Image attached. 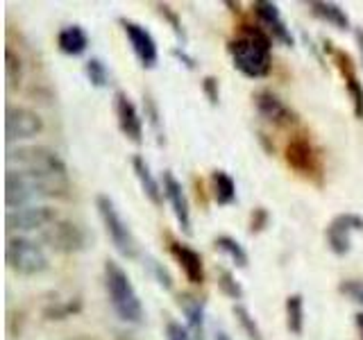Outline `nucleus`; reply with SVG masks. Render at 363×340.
<instances>
[{"instance_id": "34", "label": "nucleus", "mask_w": 363, "mask_h": 340, "mask_svg": "<svg viewBox=\"0 0 363 340\" xmlns=\"http://www.w3.org/2000/svg\"><path fill=\"white\" fill-rule=\"evenodd\" d=\"M338 290L347 295V298L352 302H357L363 306V281H357V279H345V281H340V286Z\"/></svg>"}, {"instance_id": "29", "label": "nucleus", "mask_w": 363, "mask_h": 340, "mask_svg": "<svg viewBox=\"0 0 363 340\" xmlns=\"http://www.w3.org/2000/svg\"><path fill=\"white\" fill-rule=\"evenodd\" d=\"M218 288L225 298H230V300H243V295H245L241 281H238L234 272L227 268H218Z\"/></svg>"}, {"instance_id": "6", "label": "nucleus", "mask_w": 363, "mask_h": 340, "mask_svg": "<svg viewBox=\"0 0 363 340\" xmlns=\"http://www.w3.org/2000/svg\"><path fill=\"white\" fill-rule=\"evenodd\" d=\"M7 166L18 170H32V173H50V175H68L66 162L50 147L43 145H18L7 150Z\"/></svg>"}, {"instance_id": "30", "label": "nucleus", "mask_w": 363, "mask_h": 340, "mask_svg": "<svg viewBox=\"0 0 363 340\" xmlns=\"http://www.w3.org/2000/svg\"><path fill=\"white\" fill-rule=\"evenodd\" d=\"M79 309H82V302H79V300H68L64 304L55 302V304H50L48 309L43 311V315L48 317V320H66V317H71Z\"/></svg>"}, {"instance_id": "38", "label": "nucleus", "mask_w": 363, "mask_h": 340, "mask_svg": "<svg viewBox=\"0 0 363 340\" xmlns=\"http://www.w3.org/2000/svg\"><path fill=\"white\" fill-rule=\"evenodd\" d=\"M170 55H173L179 64H184V66L189 68V71H196V57H191V55L184 50V45H182V48H179V45H175V48L170 50Z\"/></svg>"}, {"instance_id": "35", "label": "nucleus", "mask_w": 363, "mask_h": 340, "mask_svg": "<svg viewBox=\"0 0 363 340\" xmlns=\"http://www.w3.org/2000/svg\"><path fill=\"white\" fill-rule=\"evenodd\" d=\"M202 94L207 96L209 105H218L220 102V86H218V79H216L213 75H207L202 79Z\"/></svg>"}, {"instance_id": "13", "label": "nucleus", "mask_w": 363, "mask_h": 340, "mask_svg": "<svg viewBox=\"0 0 363 340\" xmlns=\"http://www.w3.org/2000/svg\"><path fill=\"white\" fill-rule=\"evenodd\" d=\"M363 232V218L359 213H338L327 227V245L336 256H345L352 249V234Z\"/></svg>"}, {"instance_id": "32", "label": "nucleus", "mask_w": 363, "mask_h": 340, "mask_svg": "<svg viewBox=\"0 0 363 340\" xmlns=\"http://www.w3.org/2000/svg\"><path fill=\"white\" fill-rule=\"evenodd\" d=\"M157 9H159V14H162L168 21V26H170V30L175 32V37L182 39V43H186V32H184V28H182V21L177 16V11L170 5H164V3H159Z\"/></svg>"}, {"instance_id": "39", "label": "nucleus", "mask_w": 363, "mask_h": 340, "mask_svg": "<svg viewBox=\"0 0 363 340\" xmlns=\"http://www.w3.org/2000/svg\"><path fill=\"white\" fill-rule=\"evenodd\" d=\"M357 43H359V52H361V64H363V28L357 30Z\"/></svg>"}, {"instance_id": "27", "label": "nucleus", "mask_w": 363, "mask_h": 340, "mask_svg": "<svg viewBox=\"0 0 363 340\" xmlns=\"http://www.w3.org/2000/svg\"><path fill=\"white\" fill-rule=\"evenodd\" d=\"M84 73H86V79L91 82V86L96 89H105L109 84V68L107 64L100 60V57H91V60L84 64Z\"/></svg>"}, {"instance_id": "9", "label": "nucleus", "mask_w": 363, "mask_h": 340, "mask_svg": "<svg viewBox=\"0 0 363 340\" xmlns=\"http://www.w3.org/2000/svg\"><path fill=\"white\" fill-rule=\"evenodd\" d=\"M41 132H43V118L37 111H32L30 107H21V105L7 107V113H5L7 143L30 141L34 136H39Z\"/></svg>"}, {"instance_id": "31", "label": "nucleus", "mask_w": 363, "mask_h": 340, "mask_svg": "<svg viewBox=\"0 0 363 340\" xmlns=\"http://www.w3.org/2000/svg\"><path fill=\"white\" fill-rule=\"evenodd\" d=\"M145 266H147V270H150V275L155 277V281L162 286L164 290H173V275L168 272V268L162 264V261H157L155 256H147L145 259Z\"/></svg>"}, {"instance_id": "2", "label": "nucleus", "mask_w": 363, "mask_h": 340, "mask_svg": "<svg viewBox=\"0 0 363 340\" xmlns=\"http://www.w3.org/2000/svg\"><path fill=\"white\" fill-rule=\"evenodd\" d=\"M227 52L238 73L250 79H261L272 66V37L264 28L243 23L236 37L227 41Z\"/></svg>"}, {"instance_id": "40", "label": "nucleus", "mask_w": 363, "mask_h": 340, "mask_svg": "<svg viewBox=\"0 0 363 340\" xmlns=\"http://www.w3.org/2000/svg\"><path fill=\"white\" fill-rule=\"evenodd\" d=\"M354 322H357V327H359V334H361V338H363V311L354 315Z\"/></svg>"}, {"instance_id": "14", "label": "nucleus", "mask_w": 363, "mask_h": 340, "mask_svg": "<svg viewBox=\"0 0 363 340\" xmlns=\"http://www.w3.org/2000/svg\"><path fill=\"white\" fill-rule=\"evenodd\" d=\"M252 100H255V109L259 116L272 123L275 128H289V125L298 123V113H295L277 94H272V91L261 89L252 96Z\"/></svg>"}, {"instance_id": "25", "label": "nucleus", "mask_w": 363, "mask_h": 340, "mask_svg": "<svg viewBox=\"0 0 363 340\" xmlns=\"http://www.w3.org/2000/svg\"><path fill=\"white\" fill-rule=\"evenodd\" d=\"M213 245L220 249L223 254H227L230 256L234 264L238 266V268H247V264H250V256H247V252L243 249V245L236 241V238H232V236H227V234H223V236H218L213 241Z\"/></svg>"}, {"instance_id": "22", "label": "nucleus", "mask_w": 363, "mask_h": 340, "mask_svg": "<svg viewBox=\"0 0 363 340\" xmlns=\"http://www.w3.org/2000/svg\"><path fill=\"white\" fill-rule=\"evenodd\" d=\"M306 7L311 9V14L315 18H320L329 26H334L336 30H350V16L347 11L340 7L338 3H325V0H311V3H306Z\"/></svg>"}, {"instance_id": "18", "label": "nucleus", "mask_w": 363, "mask_h": 340, "mask_svg": "<svg viewBox=\"0 0 363 340\" xmlns=\"http://www.w3.org/2000/svg\"><path fill=\"white\" fill-rule=\"evenodd\" d=\"M168 252L173 254V259L179 264L182 272H184V277L193 283V286H202L204 283V264H202L200 252H196L191 245L179 243L170 236H168Z\"/></svg>"}, {"instance_id": "36", "label": "nucleus", "mask_w": 363, "mask_h": 340, "mask_svg": "<svg viewBox=\"0 0 363 340\" xmlns=\"http://www.w3.org/2000/svg\"><path fill=\"white\" fill-rule=\"evenodd\" d=\"M268 220H270V215L264 207H257L252 211V218H250V232L252 234H259V232H264L266 227H268Z\"/></svg>"}, {"instance_id": "17", "label": "nucleus", "mask_w": 363, "mask_h": 340, "mask_svg": "<svg viewBox=\"0 0 363 340\" xmlns=\"http://www.w3.org/2000/svg\"><path fill=\"white\" fill-rule=\"evenodd\" d=\"M252 9H255L259 23L266 28V32L270 34V37L277 39L279 43L289 45V48H291L295 41H293L291 28L286 26V21L281 18L279 7L275 3H270V0H257V3L252 5Z\"/></svg>"}, {"instance_id": "28", "label": "nucleus", "mask_w": 363, "mask_h": 340, "mask_svg": "<svg viewBox=\"0 0 363 340\" xmlns=\"http://www.w3.org/2000/svg\"><path fill=\"white\" fill-rule=\"evenodd\" d=\"M232 313L236 317V322L241 324V329H243V334L247 336V340H264V334H261L257 320H255L252 313H250L243 304H234L232 306Z\"/></svg>"}, {"instance_id": "26", "label": "nucleus", "mask_w": 363, "mask_h": 340, "mask_svg": "<svg viewBox=\"0 0 363 340\" xmlns=\"http://www.w3.org/2000/svg\"><path fill=\"white\" fill-rule=\"evenodd\" d=\"M5 79H7V89L14 91L23 82V60L9 48H5Z\"/></svg>"}, {"instance_id": "23", "label": "nucleus", "mask_w": 363, "mask_h": 340, "mask_svg": "<svg viewBox=\"0 0 363 340\" xmlns=\"http://www.w3.org/2000/svg\"><path fill=\"white\" fill-rule=\"evenodd\" d=\"M211 196L218 207H230L236 202V181L225 170H213L211 173Z\"/></svg>"}, {"instance_id": "5", "label": "nucleus", "mask_w": 363, "mask_h": 340, "mask_svg": "<svg viewBox=\"0 0 363 340\" xmlns=\"http://www.w3.org/2000/svg\"><path fill=\"white\" fill-rule=\"evenodd\" d=\"M96 209H98L102 225H105L109 241L113 243V247H116V252L125 259H134L139 254V243H136L130 225L123 220V215L116 209L113 200L109 196H105V193H100L96 198Z\"/></svg>"}, {"instance_id": "37", "label": "nucleus", "mask_w": 363, "mask_h": 340, "mask_svg": "<svg viewBox=\"0 0 363 340\" xmlns=\"http://www.w3.org/2000/svg\"><path fill=\"white\" fill-rule=\"evenodd\" d=\"M166 340H193L191 332L186 327H182L175 320H168L166 324Z\"/></svg>"}, {"instance_id": "16", "label": "nucleus", "mask_w": 363, "mask_h": 340, "mask_svg": "<svg viewBox=\"0 0 363 340\" xmlns=\"http://www.w3.org/2000/svg\"><path fill=\"white\" fill-rule=\"evenodd\" d=\"M162 186H164V198L168 200L170 209H173L175 218L182 227V232L186 236H191L193 227H191V209H189V200H186V193L182 181L170 173V170H164V177H162Z\"/></svg>"}, {"instance_id": "1", "label": "nucleus", "mask_w": 363, "mask_h": 340, "mask_svg": "<svg viewBox=\"0 0 363 340\" xmlns=\"http://www.w3.org/2000/svg\"><path fill=\"white\" fill-rule=\"evenodd\" d=\"M71 191L68 175L32 173V170L7 168L5 175V204L7 209H21L37 204V200L66 198Z\"/></svg>"}, {"instance_id": "12", "label": "nucleus", "mask_w": 363, "mask_h": 340, "mask_svg": "<svg viewBox=\"0 0 363 340\" xmlns=\"http://www.w3.org/2000/svg\"><path fill=\"white\" fill-rule=\"evenodd\" d=\"M43 241L57 252H82L86 247V232L71 220H55L48 230L41 232Z\"/></svg>"}, {"instance_id": "8", "label": "nucleus", "mask_w": 363, "mask_h": 340, "mask_svg": "<svg viewBox=\"0 0 363 340\" xmlns=\"http://www.w3.org/2000/svg\"><path fill=\"white\" fill-rule=\"evenodd\" d=\"M60 220L57 218V211L48 204H30V207H21V209H7L5 215V225L9 232H45L48 227Z\"/></svg>"}, {"instance_id": "19", "label": "nucleus", "mask_w": 363, "mask_h": 340, "mask_svg": "<svg viewBox=\"0 0 363 340\" xmlns=\"http://www.w3.org/2000/svg\"><path fill=\"white\" fill-rule=\"evenodd\" d=\"M177 304L186 317V329L191 332L193 340H204V302L191 293H182Z\"/></svg>"}, {"instance_id": "7", "label": "nucleus", "mask_w": 363, "mask_h": 340, "mask_svg": "<svg viewBox=\"0 0 363 340\" xmlns=\"http://www.w3.org/2000/svg\"><path fill=\"white\" fill-rule=\"evenodd\" d=\"M284 159H286V164L298 175H302L306 179H313L315 184H320L323 159H320V154H318L315 145L306 139V136H295V139H291L286 150H284Z\"/></svg>"}, {"instance_id": "10", "label": "nucleus", "mask_w": 363, "mask_h": 340, "mask_svg": "<svg viewBox=\"0 0 363 340\" xmlns=\"http://www.w3.org/2000/svg\"><path fill=\"white\" fill-rule=\"evenodd\" d=\"M325 52L332 55V60L338 68V73L340 77H343V82H345V89H347V94L352 98V107H354V116L359 120H363V84H361V79L357 75V68H354V62H352V57L345 52V50H340V48H334V43L325 39Z\"/></svg>"}, {"instance_id": "24", "label": "nucleus", "mask_w": 363, "mask_h": 340, "mask_svg": "<svg viewBox=\"0 0 363 340\" xmlns=\"http://www.w3.org/2000/svg\"><path fill=\"white\" fill-rule=\"evenodd\" d=\"M286 329L293 336H302L304 332V298L300 293L286 298Z\"/></svg>"}, {"instance_id": "11", "label": "nucleus", "mask_w": 363, "mask_h": 340, "mask_svg": "<svg viewBox=\"0 0 363 340\" xmlns=\"http://www.w3.org/2000/svg\"><path fill=\"white\" fill-rule=\"evenodd\" d=\"M121 28L125 32V37H128L130 45H132V52L134 57L139 60V64L143 68H155L157 62H159V48H157V41L150 32H147L141 23H136L132 18H118Z\"/></svg>"}, {"instance_id": "20", "label": "nucleus", "mask_w": 363, "mask_h": 340, "mask_svg": "<svg viewBox=\"0 0 363 340\" xmlns=\"http://www.w3.org/2000/svg\"><path fill=\"white\" fill-rule=\"evenodd\" d=\"M132 170H134L136 179H139L141 191L145 193V198L150 200L155 207H162V202H164V186L157 181V177L152 175L150 166H147V162H145L141 154H134V159H132Z\"/></svg>"}, {"instance_id": "3", "label": "nucleus", "mask_w": 363, "mask_h": 340, "mask_svg": "<svg viewBox=\"0 0 363 340\" xmlns=\"http://www.w3.org/2000/svg\"><path fill=\"white\" fill-rule=\"evenodd\" d=\"M105 290L113 313H116L123 322L128 324H141L143 322V304L139 300L134 283L130 281L128 272H125L116 261H105Z\"/></svg>"}, {"instance_id": "33", "label": "nucleus", "mask_w": 363, "mask_h": 340, "mask_svg": "<svg viewBox=\"0 0 363 340\" xmlns=\"http://www.w3.org/2000/svg\"><path fill=\"white\" fill-rule=\"evenodd\" d=\"M145 118L152 125V130L157 134V141L164 143L166 139H164V132H162V116H159V109H157L155 100L150 96H145Z\"/></svg>"}, {"instance_id": "41", "label": "nucleus", "mask_w": 363, "mask_h": 340, "mask_svg": "<svg viewBox=\"0 0 363 340\" xmlns=\"http://www.w3.org/2000/svg\"><path fill=\"white\" fill-rule=\"evenodd\" d=\"M213 340H232V336L227 332H216V338Z\"/></svg>"}, {"instance_id": "4", "label": "nucleus", "mask_w": 363, "mask_h": 340, "mask_svg": "<svg viewBox=\"0 0 363 340\" xmlns=\"http://www.w3.org/2000/svg\"><path fill=\"white\" fill-rule=\"evenodd\" d=\"M5 261L11 272L21 277H37L48 270L45 249L28 236H9L5 245Z\"/></svg>"}, {"instance_id": "15", "label": "nucleus", "mask_w": 363, "mask_h": 340, "mask_svg": "<svg viewBox=\"0 0 363 340\" xmlns=\"http://www.w3.org/2000/svg\"><path fill=\"white\" fill-rule=\"evenodd\" d=\"M113 109H116V118H118V130L123 132L125 139H130L134 145L143 143V118L132 98L125 94V91H116L113 96Z\"/></svg>"}, {"instance_id": "21", "label": "nucleus", "mask_w": 363, "mask_h": 340, "mask_svg": "<svg viewBox=\"0 0 363 340\" xmlns=\"http://www.w3.org/2000/svg\"><path fill=\"white\" fill-rule=\"evenodd\" d=\"M57 45H60V50L68 57H79L84 55L86 48H89V34L82 26H66L60 30L57 34Z\"/></svg>"}]
</instances>
